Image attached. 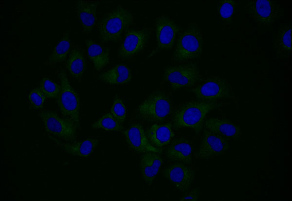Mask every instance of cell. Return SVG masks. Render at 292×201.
Listing matches in <instances>:
<instances>
[{
	"label": "cell",
	"mask_w": 292,
	"mask_h": 201,
	"mask_svg": "<svg viewBox=\"0 0 292 201\" xmlns=\"http://www.w3.org/2000/svg\"><path fill=\"white\" fill-rule=\"evenodd\" d=\"M221 104L218 101H191L180 105L173 113V127L191 128L196 133L202 129L207 115Z\"/></svg>",
	"instance_id": "obj_1"
},
{
	"label": "cell",
	"mask_w": 292,
	"mask_h": 201,
	"mask_svg": "<svg viewBox=\"0 0 292 201\" xmlns=\"http://www.w3.org/2000/svg\"><path fill=\"white\" fill-rule=\"evenodd\" d=\"M133 21L132 13L118 5L102 17L98 26L99 37L103 42H116Z\"/></svg>",
	"instance_id": "obj_2"
},
{
	"label": "cell",
	"mask_w": 292,
	"mask_h": 201,
	"mask_svg": "<svg viewBox=\"0 0 292 201\" xmlns=\"http://www.w3.org/2000/svg\"><path fill=\"white\" fill-rule=\"evenodd\" d=\"M173 53L175 62L183 63L199 58L202 51V31L195 22H190L179 33Z\"/></svg>",
	"instance_id": "obj_3"
},
{
	"label": "cell",
	"mask_w": 292,
	"mask_h": 201,
	"mask_svg": "<svg viewBox=\"0 0 292 201\" xmlns=\"http://www.w3.org/2000/svg\"><path fill=\"white\" fill-rule=\"evenodd\" d=\"M172 109L171 97L164 91H155L150 93L137 108V115L142 120L151 122L164 121Z\"/></svg>",
	"instance_id": "obj_4"
},
{
	"label": "cell",
	"mask_w": 292,
	"mask_h": 201,
	"mask_svg": "<svg viewBox=\"0 0 292 201\" xmlns=\"http://www.w3.org/2000/svg\"><path fill=\"white\" fill-rule=\"evenodd\" d=\"M38 116L42 122L44 130L52 136L65 142H72L76 139L79 127L72 119L62 118L55 111L49 110H40Z\"/></svg>",
	"instance_id": "obj_5"
},
{
	"label": "cell",
	"mask_w": 292,
	"mask_h": 201,
	"mask_svg": "<svg viewBox=\"0 0 292 201\" xmlns=\"http://www.w3.org/2000/svg\"><path fill=\"white\" fill-rule=\"evenodd\" d=\"M201 78L200 72L195 63L167 66L164 69V79L173 91L193 87Z\"/></svg>",
	"instance_id": "obj_6"
},
{
	"label": "cell",
	"mask_w": 292,
	"mask_h": 201,
	"mask_svg": "<svg viewBox=\"0 0 292 201\" xmlns=\"http://www.w3.org/2000/svg\"><path fill=\"white\" fill-rule=\"evenodd\" d=\"M61 90L57 99L58 108L63 117L74 121L79 127L80 101L77 91L71 85L66 72L58 73Z\"/></svg>",
	"instance_id": "obj_7"
},
{
	"label": "cell",
	"mask_w": 292,
	"mask_h": 201,
	"mask_svg": "<svg viewBox=\"0 0 292 201\" xmlns=\"http://www.w3.org/2000/svg\"><path fill=\"white\" fill-rule=\"evenodd\" d=\"M198 100L218 101L232 96L228 81L219 76H210L201 80L194 87L188 89Z\"/></svg>",
	"instance_id": "obj_8"
},
{
	"label": "cell",
	"mask_w": 292,
	"mask_h": 201,
	"mask_svg": "<svg viewBox=\"0 0 292 201\" xmlns=\"http://www.w3.org/2000/svg\"><path fill=\"white\" fill-rule=\"evenodd\" d=\"M244 8L257 24L266 28L274 24L282 13L279 4L273 0H248Z\"/></svg>",
	"instance_id": "obj_9"
},
{
	"label": "cell",
	"mask_w": 292,
	"mask_h": 201,
	"mask_svg": "<svg viewBox=\"0 0 292 201\" xmlns=\"http://www.w3.org/2000/svg\"><path fill=\"white\" fill-rule=\"evenodd\" d=\"M156 32L155 53L172 49L176 42L177 36L181 31V26L165 14L157 16L154 22Z\"/></svg>",
	"instance_id": "obj_10"
},
{
	"label": "cell",
	"mask_w": 292,
	"mask_h": 201,
	"mask_svg": "<svg viewBox=\"0 0 292 201\" xmlns=\"http://www.w3.org/2000/svg\"><path fill=\"white\" fill-rule=\"evenodd\" d=\"M229 148L228 140L204 128L196 156L199 159H210L224 154Z\"/></svg>",
	"instance_id": "obj_11"
},
{
	"label": "cell",
	"mask_w": 292,
	"mask_h": 201,
	"mask_svg": "<svg viewBox=\"0 0 292 201\" xmlns=\"http://www.w3.org/2000/svg\"><path fill=\"white\" fill-rule=\"evenodd\" d=\"M164 176L179 191L188 190L195 180V171L190 166L182 162L167 166L163 171Z\"/></svg>",
	"instance_id": "obj_12"
},
{
	"label": "cell",
	"mask_w": 292,
	"mask_h": 201,
	"mask_svg": "<svg viewBox=\"0 0 292 201\" xmlns=\"http://www.w3.org/2000/svg\"><path fill=\"white\" fill-rule=\"evenodd\" d=\"M149 38V34L145 29H130L125 33L124 39L118 49V55L122 58L132 57L144 48Z\"/></svg>",
	"instance_id": "obj_13"
},
{
	"label": "cell",
	"mask_w": 292,
	"mask_h": 201,
	"mask_svg": "<svg viewBox=\"0 0 292 201\" xmlns=\"http://www.w3.org/2000/svg\"><path fill=\"white\" fill-rule=\"evenodd\" d=\"M123 133L129 147L138 153L154 152L160 153L162 149L152 146L144 127L138 123L131 125Z\"/></svg>",
	"instance_id": "obj_14"
},
{
	"label": "cell",
	"mask_w": 292,
	"mask_h": 201,
	"mask_svg": "<svg viewBox=\"0 0 292 201\" xmlns=\"http://www.w3.org/2000/svg\"><path fill=\"white\" fill-rule=\"evenodd\" d=\"M98 1L76 0L74 3L77 19L81 23L82 33L91 34L97 24V9Z\"/></svg>",
	"instance_id": "obj_15"
},
{
	"label": "cell",
	"mask_w": 292,
	"mask_h": 201,
	"mask_svg": "<svg viewBox=\"0 0 292 201\" xmlns=\"http://www.w3.org/2000/svg\"><path fill=\"white\" fill-rule=\"evenodd\" d=\"M203 126L206 129L227 140H238L241 136L240 127L227 119L218 118L205 119Z\"/></svg>",
	"instance_id": "obj_16"
},
{
	"label": "cell",
	"mask_w": 292,
	"mask_h": 201,
	"mask_svg": "<svg viewBox=\"0 0 292 201\" xmlns=\"http://www.w3.org/2000/svg\"><path fill=\"white\" fill-rule=\"evenodd\" d=\"M50 138L63 151L82 158H86L91 155L99 143V139L96 138H88L83 141L72 143L62 142L53 136Z\"/></svg>",
	"instance_id": "obj_17"
},
{
	"label": "cell",
	"mask_w": 292,
	"mask_h": 201,
	"mask_svg": "<svg viewBox=\"0 0 292 201\" xmlns=\"http://www.w3.org/2000/svg\"><path fill=\"white\" fill-rule=\"evenodd\" d=\"M146 134L150 144L160 149L169 145L174 137L170 123L154 124L148 128Z\"/></svg>",
	"instance_id": "obj_18"
},
{
	"label": "cell",
	"mask_w": 292,
	"mask_h": 201,
	"mask_svg": "<svg viewBox=\"0 0 292 201\" xmlns=\"http://www.w3.org/2000/svg\"><path fill=\"white\" fill-rule=\"evenodd\" d=\"M163 164L162 158L154 152H147L141 156L140 168L142 177L145 182L151 185Z\"/></svg>",
	"instance_id": "obj_19"
},
{
	"label": "cell",
	"mask_w": 292,
	"mask_h": 201,
	"mask_svg": "<svg viewBox=\"0 0 292 201\" xmlns=\"http://www.w3.org/2000/svg\"><path fill=\"white\" fill-rule=\"evenodd\" d=\"M166 154L171 160L191 164L192 158V147L189 141L181 137L172 140L169 145Z\"/></svg>",
	"instance_id": "obj_20"
},
{
	"label": "cell",
	"mask_w": 292,
	"mask_h": 201,
	"mask_svg": "<svg viewBox=\"0 0 292 201\" xmlns=\"http://www.w3.org/2000/svg\"><path fill=\"white\" fill-rule=\"evenodd\" d=\"M85 42L88 57L93 63L94 68L100 71L110 63V49L91 38L85 39Z\"/></svg>",
	"instance_id": "obj_21"
},
{
	"label": "cell",
	"mask_w": 292,
	"mask_h": 201,
	"mask_svg": "<svg viewBox=\"0 0 292 201\" xmlns=\"http://www.w3.org/2000/svg\"><path fill=\"white\" fill-rule=\"evenodd\" d=\"M131 78V71L125 64L116 65L98 77L99 80L110 85L126 84L130 82Z\"/></svg>",
	"instance_id": "obj_22"
},
{
	"label": "cell",
	"mask_w": 292,
	"mask_h": 201,
	"mask_svg": "<svg viewBox=\"0 0 292 201\" xmlns=\"http://www.w3.org/2000/svg\"><path fill=\"white\" fill-rule=\"evenodd\" d=\"M70 31L66 30L62 35L57 44L43 62L47 66L62 63L67 59L71 52Z\"/></svg>",
	"instance_id": "obj_23"
},
{
	"label": "cell",
	"mask_w": 292,
	"mask_h": 201,
	"mask_svg": "<svg viewBox=\"0 0 292 201\" xmlns=\"http://www.w3.org/2000/svg\"><path fill=\"white\" fill-rule=\"evenodd\" d=\"M66 68L72 77L81 80L86 69V62L79 48L75 47L71 50L66 62Z\"/></svg>",
	"instance_id": "obj_24"
},
{
	"label": "cell",
	"mask_w": 292,
	"mask_h": 201,
	"mask_svg": "<svg viewBox=\"0 0 292 201\" xmlns=\"http://www.w3.org/2000/svg\"><path fill=\"white\" fill-rule=\"evenodd\" d=\"M292 24L290 23L282 25L278 28L274 41V48L278 55L292 54Z\"/></svg>",
	"instance_id": "obj_25"
},
{
	"label": "cell",
	"mask_w": 292,
	"mask_h": 201,
	"mask_svg": "<svg viewBox=\"0 0 292 201\" xmlns=\"http://www.w3.org/2000/svg\"><path fill=\"white\" fill-rule=\"evenodd\" d=\"M237 0H220L217 4L218 17L223 25H229L233 22V18L237 11Z\"/></svg>",
	"instance_id": "obj_26"
},
{
	"label": "cell",
	"mask_w": 292,
	"mask_h": 201,
	"mask_svg": "<svg viewBox=\"0 0 292 201\" xmlns=\"http://www.w3.org/2000/svg\"><path fill=\"white\" fill-rule=\"evenodd\" d=\"M91 128L101 129L107 131H121L123 129V127L122 124L109 112L102 115L92 123Z\"/></svg>",
	"instance_id": "obj_27"
},
{
	"label": "cell",
	"mask_w": 292,
	"mask_h": 201,
	"mask_svg": "<svg viewBox=\"0 0 292 201\" xmlns=\"http://www.w3.org/2000/svg\"><path fill=\"white\" fill-rule=\"evenodd\" d=\"M39 88L47 98L56 99L60 92L61 87L47 77H42L39 81Z\"/></svg>",
	"instance_id": "obj_28"
},
{
	"label": "cell",
	"mask_w": 292,
	"mask_h": 201,
	"mask_svg": "<svg viewBox=\"0 0 292 201\" xmlns=\"http://www.w3.org/2000/svg\"><path fill=\"white\" fill-rule=\"evenodd\" d=\"M110 113L121 124L123 123L127 117L126 107L117 95L115 96L110 110Z\"/></svg>",
	"instance_id": "obj_29"
},
{
	"label": "cell",
	"mask_w": 292,
	"mask_h": 201,
	"mask_svg": "<svg viewBox=\"0 0 292 201\" xmlns=\"http://www.w3.org/2000/svg\"><path fill=\"white\" fill-rule=\"evenodd\" d=\"M47 97L39 88L32 89L28 96V101L31 107L35 109L43 108Z\"/></svg>",
	"instance_id": "obj_30"
},
{
	"label": "cell",
	"mask_w": 292,
	"mask_h": 201,
	"mask_svg": "<svg viewBox=\"0 0 292 201\" xmlns=\"http://www.w3.org/2000/svg\"><path fill=\"white\" fill-rule=\"evenodd\" d=\"M200 198V189L198 188L189 189L186 191L185 194L180 198L181 201H196Z\"/></svg>",
	"instance_id": "obj_31"
}]
</instances>
